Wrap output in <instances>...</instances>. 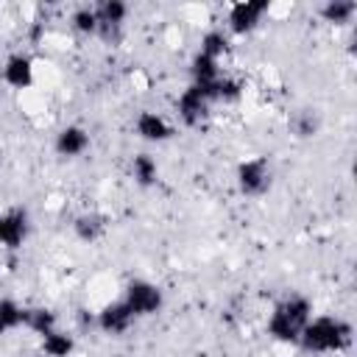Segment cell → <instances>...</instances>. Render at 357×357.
<instances>
[{
    "instance_id": "1",
    "label": "cell",
    "mask_w": 357,
    "mask_h": 357,
    "mask_svg": "<svg viewBox=\"0 0 357 357\" xmlns=\"http://www.w3.org/2000/svg\"><path fill=\"white\" fill-rule=\"evenodd\" d=\"M315 315V304L310 296L304 293H284L268 312V321H265V335L273 340V343H282V346H296L307 321Z\"/></svg>"
},
{
    "instance_id": "11",
    "label": "cell",
    "mask_w": 357,
    "mask_h": 357,
    "mask_svg": "<svg viewBox=\"0 0 357 357\" xmlns=\"http://www.w3.org/2000/svg\"><path fill=\"white\" fill-rule=\"evenodd\" d=\"M134 324H137V318H134V312L126 307V301L120 296L106 301V304H100L98 312H95V326L109 337H123Z\"/></svg>"
},
{
    "instance_id": "8",
    "label": "cell",
    "mask_w": 357,
    "mask_h": 357,
    "mask_svg": "<svg viewBox=\"0 0 357 357\" xmlns=\"http://www.w3.org/2000/svg\"><path fill=\"white\" fill-rule=\"evenodd\" d=\"M209 114H212V100L198 86L187 84L178 92V98H176V117H178V123L187 126V128H198V126H204L209 120Z\"/></svg>"
},
{
    "instance_id": "19",
    "label": "cell",
    "mask_w": 357,
    "mask_h": 357,
    "mask_svg": "<svg viewBox=\"0 0 357 357\" xmlns=\"http://www.w3.org/2000/svg\"><path fill=\"white\" fill-rule=\"evenodd\" d=\"M70 31L81 39H92L98 36V14H95V3H81L70 11Z\"/></svg>"
},
{
    "instance_id": "22",
    "label": "cell",
    "mask_w": 357,
    "mask_h": 357,
    "mask_svg": "<svg viewBox=\"0 0 357 357\" xmlns=\"http://www.w3.org/2000/svg\"><path fill=\"white\" fill-rule=\"evenodd\" d=\"M290 131L298 139H312L321 131V114H318V109H298V112H293Z\"/></svg>"
},
{
    "instance_id": "7",
    "label": "cell",
    "mask_w": 357,
    "mask_h": 357,
    "mask_svg": "<svg viewBox=\"0 0 357 357\" xmlns=\"http://www.w3.org/2000/svg\"><path fill=\"white\" fill-rule=\"evenodd\" d=\"M95 14H98V39L120 42L123 28H126L128 14H131V6L126 0H98Z\"/></svg>"
},
{
    "instance_id": "12",
    "label": "cell",
    "mask_w": 357,
    "mask_h": 357,
    "mask_svg": "<svg viewBox=\"0 0 357 357\" xmlns=\"http://www.w3.org/2000/svg\"><path fill=\"white\" fill-rule=\"evenodd\" d=\"M31 234V215L25 206H8L3 209V248L17 251L25 245Z\"/></svg>"
},
{
    "instance_id": "18",
    "label": "cell",
    "mask_w": 357,
    "mask_h": 357,
    "mask_svg": "<svg viewBox=\"0 0 357 357\" xmlns=\"http://www.w3.org/2000/svg\"><path fill=\"white\" fill-rule=\"evenodd\" d=\"M25 304L11 296H0V337L25 329Z\"/></svg>"
},
{
    "instance_id": "20",
    "label": "cell",
    "mask_w": 357,
    "mask_h": 357,
    "mask_svg": "<svg viewBox=\"0 0 357 357\" xmlns=\"http://www.w3.org/2000/svg\"><path fill=\"white\" fill-rule=\"evenodd\" d=\"M195 50L204 53V56H212V59L223 61V56L231 50V36H229L223 28H206V31L201 33Z\"/></svg>"
},
{
    "instance_id": "3",
    "label": "cell",
    "mask_w": 357,
    "mask_h": 357,
    "mask_svg": "<svg viewBox=\"0 0 357 357\" xmlns=\"http://www.w3.org/2000/svg\"><path fill=\"white\" fill-rule=\"evenodd\" d=\"M273 187V165L268 156H245L234 165V190L243 198H262Z\"/></svg>"
},
{
    "instance_id": "16",
    "label": "cell",
    "mask_w": 357,
    "mask_h": 357,
    "mask_svg": "<svg viewBox=\"0 0 357 357\" xmlns=\"http://www.w3.org/2000/svg\"><path fill=\"white\" fill-rule=\"evenodd\" d=\"M318 17L326 22V25H335V28H349L357 17V3L354 0H324L318 6Z\"/></svg>"
},
{
    "instance_id": "5",
    "label": "cell",
    "mask_w": 357,
    "mask_h": 357,
    "mask_svg": "<svg viewBox=\"0 0 357 357\" xmlns=\"http://www.w3.org/2000/svg\"><path fill=\"white\" fill-rule=\"evenodd\" d=\"M268 14H271L268 0H237L226 11V28L223 31L229 36H251L265 22Z\"/></svg>"
},
{
    "instance_id": "13",
    "label": "cell",
    "mask_w": 357,
    "mask_h": 357,
    "mask_svg": "<svg viewBox=\"0 0 357 357\" xmlns=\"http://www.w3.org/2000/svg\"><path fill=\"white\" fill-rule=\"evenodd\" d=\"M70 229H73V237L78 243L92 245V243H98V240L106 237V231H109V215H103L98 209H84V212H78L73 218Z\"/></svg>"
},
{
    "instance_id": "4",
    "label": "cell",
    "mask_w": 357,
    "mask_h": 357,
    "mask_svg": "<svg viewBox=\"0 0 357 357\" xmlns=\"http://www.w3.org/2000/svg\"><path fill=\"white\" fill-rule=\"evenodd\" d=\"M120 298L126 301V307L134 312L137 321H139V318H153V315H159V312L165 310V290H162L156 282L145 279V276L128 279V282L123 284Z\"/></svg>"
},
{
    "instance_id": "2",
    "label": "cell",
    "mask_w": 357,
    "mask_h": 357,
    "mask_svg": "<svg viewBox=\"0 0 357 357\" xmlns=\"http://www.w3.org/2000/svg\"><path fill=\"white\" fill-rule=\"evenodd\" d=\"M354 340V326L343 315H312L298 337V349L307 354H343Z\"/></svg>"
},
{
    "instance_id": "9",
    "label": "cell",
    "mask_w": 357,
    "mask_h": 357,
    "mask_svg": "<svg viewBox=\"0 0 357 357\" xmlns=\"http://www.w3.org/2000/svg\"><path fill=\"white\" fill-rule=\"evenodd\" d=\"M89 148H92V134L81 123H67L53 134V153L64 162L81 159Z\"/></svg>"
},
{
    "instance_id": "23",
    "label": "cell",
    "mask_w": 357,
    "mask_h": 357,
    "mask_svg": "<svg viewBox=\"0 0 357 357\" xmlns=\"http://www.w3.org/2000/svg\"><path fill=\"white\" fill-rule=\"evenodd\" d=\"M0 248H3V212H0Z\"/></svg>"
},
{
    "instance_id": "10",
    "label": "cell",
    "mask_w": 357,
    "mask_h": 357,
    "mask_svg": "<svg viewBox=\"0 0 357 357\" xmlns=\"http://www.w3.org/2000/svg\"><path fill=\"white\" fill-rule=\"evenodd\" d=\"M134 134L148 145H162L176 137V126L156 109H139L134 117Z\"/></svg>"
},
{
    "instance_id": "17",
    "label": "cell",
    "mask_w": 357,
    "mask_h": 357,
    "mask_svg": "<svg viewBox=\"0 0 357 357\" xmlns=\"http://www.w3.org/2000/svg\"><path fill=\"white\" fill-rule=\"evenodd\" d=\"M39 351L45 357H73L75 354V337L67 329L56 326V329H50L47 335L39 337Z\"/></svg>"
},
{
    "instance_id": "21",
    "label": "cell",
    "mask_w": 357,
    "mask_h": 357,
    "mask_svg": "<svg viewBox=\"0 0 357 357\" xmlns=\"http://www.w3.org/2000/svg\"><path fill=\"white\" fill-rule=\"evenodd\" d=\"M56 326H59L56 310H50V307H45V304H33V307L25 310V329L33 332L36 337L47 335V332L56 329Z\"/></svg>"
},
{
    "instance_id": "15",
    "label": "cell",
    "mask_w": 357,
    "mask_h": 357,
    "mask_svg": "<svg viewBox=\"0 0 357 357\" xmlns=\"http://www.w3.org/2000/svg\"><path fill=\"white\" fill-rule=\"evenodd\" d=\"M187 73H190V84H195V86H206V84H212L215 78H220L226 70H223V61H218V59L204 56V53L195 50V53L190 56Z\"/></svg>"
},
{
    "instance_id": "14",
    "label": "cell",
    "mask_w": 357,
    "mask_h": 357,
    "mask_svg": "<svg viewBox=\"0 0 357 357\" xmlns=\"http://www.w3.org/2000/svg\"><path fill=\"white\" fill-rule=\"evenodd\" d=\"M128 173H131V178H134V184L142 187V190L156 187L159 178H162V167H159L156 156L148 153V151H139V153L131 156V162H128Z\"/></svg>"
},
{
    "instance_id": "6",
    "label": "cell",
    "mask_w": 357,
    "mask_h": 357,
    "mask_svg": "<svg viewBox=\"0 0 357 357\" xmlns=\"http://www.w3.org/2000/svg\"><path fill=\"white\" fill-rule=\"evenodd\" d=\"M0 78L8 89L14 92H22V89H31L36 84V61L28 50H14L3 59L0 64Z\"/></svg>"
}]
</instances>
